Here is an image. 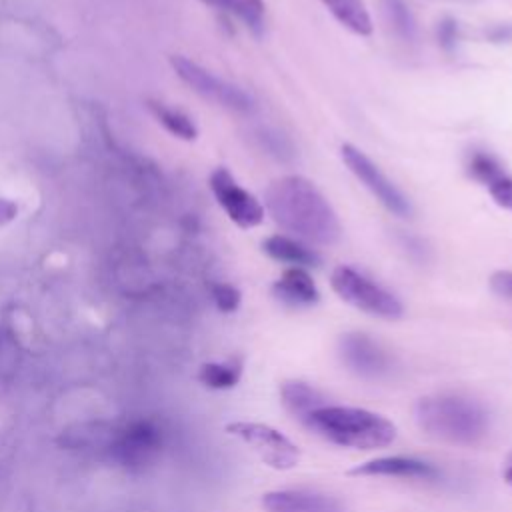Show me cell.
Wrapping results in <instances>:
<instances>
[{
  "instance_id": "5",
  "label": "cell",
  "mask_w": 512,
  "mask_h": 512,
  "mask_svg": "<svg viewBox=\"0 0 512 512\" xmlns=\"http://www.w3.org/2000/svg\"><path fill=\"white\" fill-rule=\"evenodd\" d=\"M172 66H174L176 74L180 76V80L186 82L202 98H206L222 108H228L232 112H240V114H250L256 110V102L248 92L218 78L216 74H212L210 70L202 68L196 62H192L190 58L172 56Z\"/></svg>"
},
{
  "instance_id": "7",
  "label": "cell",
  "mask_w": 512,
  "mask_h": 512,
  "mask_svg": "<svg viewBox=\"0 0 512 512\" xmlns=\"http://www.w3.org/2000/svg\"><path fill=\"white\" fill-rule=\"evenodd\" d=\"M162 448V430L152 420H132L124 428H120L108 450L112 458L124 468H144L150 464Z\"/></svg>"
},
{
  "instance_id": "13",
  "label": "cell",
  "mask_w": 512,
  "mask_h": 512,
  "mask_svg": "<svg viewBox=\"0 0 512 512\" xmlns=\"http://www.w3.org/2000/svg\"><path fill=\"white\" fill-rule=\"evenodd\" d=\"M272 294L286 306H312L320 300V292L312 276L298 266L284 270V274L272 284Z\"/></svg>"
},
{
  "instance_id": "9",
  "label": "cell",
  "mask_w": 512,
  "mask_h": 512,
  "mask_svg": "<svg viewBox=\"0 0 512 512\" xmlns=\"http://www.w3.org/2000/svg\"><path fill=\"white\" fill-rule=\"evenodd\" d=\"M210 190L236 226L254 228L264 220V206L226 168H216L210 174Z\"/></svg>"
},
{
  "instance_id": "24",
  "label": "cell",
  "mask_w": 512,
  "mask_h": 512,
  "mask_svg": "<svg viewBox=\"0 0 512 512\" xmlns=\"http://www.w3.org/2000/svg\"><path fill=\"white\" fill-rule=\"evenodd\" d=\"M436 38H438V44L446 52H452L456 48V42H458V22L450 16L442 18L436 26Z\"/></svg>"
},
{
  "instance_id": "21",
  "label": "cell",
  "mask_w": 512,
  "mask_h": 512,
  "mask_svg": "<svg viewBox=\"0 0 512 512\" xmlns=\"http://www.w3.org/2000/svg\"><path fill=\"white\" fill-rule=\"evenodd\" d=\"M254 140L260 150H264L268 156H272L280 162H290L296 156V148L290 142V138L274 128H262V126L256 128Z\"/></svg>"
},
{
  "instance_id": "11",
  "label": "cell",
  "mask_w": 512,
  "mask_h": 512,
  "mask_svg": "<svg viewBox=\"0 0 512 512\" xmlns=\"http://www.w3.org/2000/svg\"><path fill=\"white\" fill-rule=\"evenodd\" d=\"M266 512H336L340 502L332 496L306 490H274L262 496Z\"/></svg>"
},
{
  "instance_id": "10",
  "label": "cell",
  "mask_w": 512,
  "mask_h": 512,
  "mask_svg": "<svg viewBox=\"0 0 512 512\" xmlns=\"http://www.w3.org/2000/svg\"><path fill=\"white\" fill-rule=\"evenodd\" d=\"M342 362L364 378H380L390 372V356L386 350L362 332H348L340 338Z\"/></svg>"
},
{
  "instance_id": "26",
  "label": "cell",
  "mask_w": 512,
  "mask_h": 512,
  "mask_svg": "<svg viewBox=\"0 0 512 512\" xmlns=\"http://www.w3.org/2000/svg\"><path fill=\"white\" fill-rule=\"evenodd\" d=\"M490 288L494 294L512 300V272L510 270H498L490 276Z\"/></svg>"
},
{
  "instance_id": "25",
  "label": "cell",
  "mask_w": 512,
  "mask_h": 512,
  "mask_svg": "<svg viewBox=\"0 0 512 512\" xmlns=\"http://www.w3.org/2000/svg\"><path fill=\"white\" fill-rule=\"evenodd\" d=\"M488 194L492 196V200L506 210H512V174H508L502 182H498L496 186H492L488 190Z\"/></svg>"
},
{
  "instance_id": "1",
  "label": "cell",
  "mask_w": 512,
  "mask_h": 512,
  "mask_svg": "<svg viewBox=\"0 0 512 512\" xmlns=\"http://www.w3.org/2000/svg\"><path fill=\"white\" fill-rule=\"evenodd\" d=\"M266 210L272 220L298 240L332 246L342 236L340 220L322 192L304 176H282L266 190Z\"/></svg>"
},
{
  "instance_id": "20",
  "label": "cell",
  "mask_w": 512,
  "mask_h": 512,
  "mask_svg": "<svg viewBox=\"0 0 512 512\" xmlns=\"http://www.w3.org/2000/svg\"><path fill=\"white\" fill-rule=\"evenodd\" d=\"M382 12H384L388 26L402 42L416 40V36H418L416 20L404 0H382Z\"/></svg>"
},
{
  "instance_id": "3",
  "label": "cell",
  "mask_w": 512,
  "mask_h": 512,
  "mask_svg": "<svg viewBox=\"0 0 512 512\" xmlns=\"http://www.w3.org/2000/svg\"><path fill=\"white\" fill-rule=\"evenodd\" d=\"M302 424L324 440L358 450H376L394 442L396 426L370 410L352 406H320L302 418Z\"/></svg>"
},
{
  "instance_id": "14",
  "label": "cell",
  "mask_w": 512,
  "mask_h": 512,
  "mask_svg": "<svg viewBox=\"0 0 512 512\" xmlns=\"http://www.w3.org/2000/svg\"><path fill=\"white\" fill-rule=\"evenodd\" d=\"M262 250L278 260V262H288L292 266L304 268V266H318L320 264V256L316 254V250L308 248L302 240L298 238H290L284 234H274L268 236L262 242Z\"/></svg>"
},
{
  "instance_id": "15",
  "label": "cell",
  "mask_w": 512,
  "mask_h": 512,
  "mask_svg": "<svg viewBox=\"0 0 512 512\" xmlns=\"http://www.w3.org/2000/svg\"><path fill=\"white\" fill-rule=\"evenodd\" d=\"M464 170L474 182L482 184L486 190H490L492 186H496L498 182H502L508 176V172H506L504 164L498 160V156L484 148H472L466 154Z\"/></svg>"
},
{
  "instance_id": "28",
  "label": "cell",
  "mask_w": 512,
  "mask_h": 512,
  "mask_svg": "<svg viewBox=\"0 0 512 512\" xmlns=\"http://www.w3.org/2000/svg\"><path fill=\"white\" fill-rule=\"evenodd\" d=\"M508 36H512V28L510 26H496L490 32V38H494V40H506Z\"/></svg>"
},
{
  "instance_id": "22",
  "label": "cell",
  "mask_w": 512,
  "mask_h": 512,
  "mask_svg": "<svg viewBox=\"0 0 512 512\" xmlns=\"http://www.w3.org/2000/svg\"><path fill=\"white\" fill-rule=\"evenodd\" d=\"M154 116L158 118V122L168 130L172 132L174 136L182 138V140H194L198 136V130L194 126V122L180 110H174V108H168L164 104H158V102H152L150 104Z\"/></svg>"
},
{
  "instance_id": "23",
  "label": "cell",
  "mask_w": 512,
  "mask_h": 512,
  "mask_svg": "<svg viewBox=\"0 0 512 512\" xmlns=\"http://www.w3.org/2000/svg\"><path fill=\"white\" fill-rule=\"evenodd\" d=\"M210 292H212V300H214L216 308L222 310V312H234L240 306L242 294H240V290L236 286H232L228 282L212 284Z\"/></svg>"
},
{
  "instance_id": "16",
  "label": "cell",
  "mask_w": 512,
  "mask_h": 512,
  "mask_svg": "<svg viewBox=\"0 0 512 512\" xmlns=\"http://www.w3.org/2000/svg\"><path fill=\"white\" fill-rule=\"evenodd\" d=\"M280 396L286 410L300 420L312 410L324 406V396L314 386L300 380H286L280 388Z\"/></svg>"
},
{
  "instance_id": "8",
  "label": "cell",
  "mask_w": 512,
  "mask_h": 512,
  "mask_svg": "<svg viewBox=\"0 0 512 512\" xmlns=\"http://www.w3.org/2000/svg\"><path fill=\"white\" fill-rule=\"evenodd\" d=\"M340 156L348 170L368 188V192L392 214L406 218L412 214V206L408 198L388 180V176L356 146L342 144Z\"/></svg>"
},
{
  "instance_id": "2",
  "label": "cell",
  "mask_w": 512,
  "mask_h": 512,
  "mask_svg": "<svg viewBox=\"0 0 512 512\" xmlns=\"http://www.w3.org/2000/svg\"><path fill=\"white\" fill-rule=\"evenodd\" d=\"M418 426L448 444L476 446L490 428L486 408L462 394H434L416 404Z\"/></svg>"
},
{
  "instance_id": "6",
  "label": "cell",
  "mask_w": 512,
  "mask_h": 512,
  "mask_svg": "<svg viewBox=\"0 0 512 512\" xmlns=\"http://www.w3.org/2000/svg\"><path fill=\"white\" fill-rule=\"evenodd\" d=\"M228 434L250 446L258 458L274 470H290L300 462V450L282 432L260 422H232Z\"/></svg>"
},
{
  "instance_id": "12",
  "label": "cell",
  "mask_w": 512,
  "mask_h": 512,
  "mask_svg": "<svg viewBox=\"0 0 512 512\" xmlns=\"http://www.w3.org/2000/svg\"><path fill=\"white\" fill-rule=\"evenodd\" d=\"M354 476H394V478H418V480H432L438 476V468L432 464L408 458V456H384L360 464L350 470Z\"/></svg>"
},
{
  "instance_id": "18",
  "label": "cell",
  "mask_w": 512,
  "mask_h": 512,
  "mask_svg": "<svg viewBox=\"0 0 512 512\" xmlns=\"http://www.w3.org/2000/svg\"><path fill=\"white\" fill-rule=\"evenodd\" d=\"M214 8H220L228 14L240 18L254 34H262L266 6L264 0H202Z\"/></svg>"
},
{
  "instance_id": "27",
  "label": "cell",
  "mask_w": 512,
  "mask_h": 512,
  "mask_svg": "<svg viewBox=\"0 0 512 512\" xmlns=\"http://www.w3.org/2000/svg\"><path fill=\"white\" fill-rule=\"evenodd\" d=\"M14 214H16V206L6 202V200H0V224L10 220Z\"/></svg>"
},
{
  "instance_id": "17",
  "label": "cell",
  "mask_w": 512,
  "mask_h": 512,
  "mask_svg": "<svg viewBox=\"0 0 512 512\" xmlns=\"http://www.w3.org/2000/svg\"><path fill=\"white\" fill-rule=\"evenodd\" d=\"M330 14L350 32L368 36L372 32V18L362 0H322Z\"/></svg>"
},
{
  "instance_id": "4",
  "label": "cell",
  "mask_w": 512,
  "mask_h": 512,
  "mask_svg": "<svg viewBox=\"0 0 512 512\" xmlns=\"http://www.w3.org/2000/svg\"><path fill=\"white\" fill-rule=\"evenodd\" d=\"M330 284L344 302L370 316L396 320L404 314L402 302L390 290L352 266H336Z\"/></svg>"
},
{
  "instance_id": "29",
  "label": "cell",
  "mask_w": 512,
  "mask_h": 512,
  "mask_svg": "<svg viewBox=\"0 0 512 512\" xmlns=\"http://www.w3.org/2000/svg\"><path fill=\"white\" fill-rule=\"evenodd\" d=\"M502 474H504V480L512 486V452L508 454V458H506V462H504V470H502Z\"/></svg>"
},
{
  "instance_id": "19",
  "label": "cell",
  "mask_w": 512,
  "mask_h": 512,
  "mask_svg": "<svg viewBox=\"0 0 512 512\" xmlns=\"http://www.w3.org/2000/svg\"><path fill=\"white\" fill-rule=\"evenodd\" d=\"M242 376V360L230 358L226 362H208L200 368L198 380L212 390H226L238 384Z\"/></svg>"
}]
</instances>
